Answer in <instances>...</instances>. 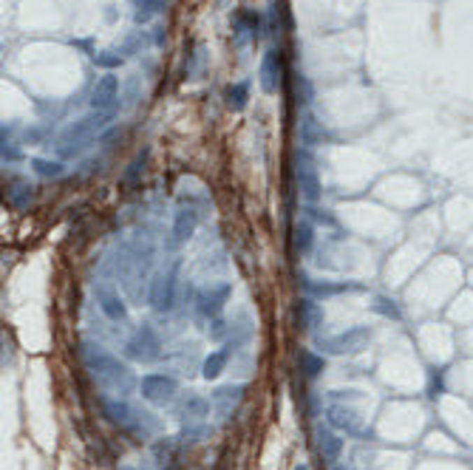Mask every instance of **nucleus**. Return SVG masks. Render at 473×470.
Segmentation results:
<instances>
[{
    "mask_svg": "<svg viewBox=\"0 0 473 470\" xmlns=\"http://www.w3.org/2000/svg\"><path fill=\"white\" fill-rule=\"evenodd\" d=\"M244 391H247V385H224V388L213 391V402H216V408L221 411L224 420L233 413V408L244 399Z\"/></svg>",
    "mask_w": 473,
    "mask_h": 470,
    "instance_id": "nucleus-11",
    "label": "nucleus"
},
{
    "mask_svg": "<svg viewBox=\"0 0 473 470\" xmlns=\"http://www.w3.org/2000/svg\"><path fill=\"white\" fill-rule=\"evenodd\" d=\"M31 165H34V170H37L40 176H45V179H60V176L66 173L60 162H48V159H34Z\"/></svg>",
    "mask_w": 473,
    "mask_h": 470,
    "instance_id": "nucleus-22",
    "label": "nucleus"
},
{
    "mask_svg": "<svg viewBox=\"0 0 473 470\" xmlns=\"http://www.w3.org/2000/svg\"><path fill=\"white\" fill-rule=\"evenodd\" d=\"M318 450H321L323 462H337L340 453H343V439H337L335 434L321 431V434H318Z\"/></svg>",
    "mask_w": 473,
    "mask_h": 470,
    "instance_id": "nucleus-17",
    "label": "nucleus"
},
{
    "mask_svg": "<svg viewBox=\"0 0 473 470\" xmlns=\"http://www.w3.org/2000/svg\"><path fill=\"white\" fill-rule=\"evenodd\" d=\"M133 6H136V20H147L153 12L165 9L162 0H133Z\"/></svg>",
    "mask_w": 473,
    "mask_h": 470,
    "instance_id": "nucleus-24",
    "label": "nucleus"
},
{
    "mask_svg": "<svg viewBox=\"0 0 473 470\" xmlns=\"http://www.w3.org/2000/svg\"><path fill=\"white\" fill-rule=\"evenodd\" d=\"M94 63L102 68H117V66H122V57L119 54H94Z\"/></svg>",
    "mask_w": 473,
    "mask_h": 470,
    "instance_id": "nucleus-29",
    "label": "nucleus"
},
{
    "mask_svg": "<svg viewBox=\"0 0 473 470\" xmlns=\"http://www.w3.org/2000/svg\"><path fill=\"white\" fill-rule=\"evenodd\" d=\"M31 184H26V182H12V190H9V201H12V207H17V210H23V207L31 201Z\"/></svg>",
    "mask_w": 473,
    "mask_h": 470,
    "instance_id": "nucleus-21",
    "label": "nucleus"
},
{
    "mask_svg": "<svg viewBox=\"0 0 473 470\" xmlns=\"http://www.w3.org/2000/svg\"><path fill=\"white\" fill-rule=\"evenodd\" d=\"M117 99H119V80L114 74H105L96 80L94 91H91V105L94 111H105V114H111V108L117 105Z\"/></svg>",
    "mask_w": 473,
    "mask_h": 470,
    "instance_id": "nucleus-5",
    "label": "nucleus"
},
{
    "mask_svg": "<svg viewBox=\"0 0 473 470\" xmlns=\"http://www.w3.org/2000/svg\"><path fill=\"white\" fill-rule=\"evenodd\" d=\"M238 26H241V29L247 26V31H249L252 37H258V31H261V17H258L255 12H241V17H238Z\"/></svg>",
    "mask_w": 473,
    "mask_h": 470,
    "instance_id": "nucleus-26",
    "label": "nucleus"
},
{
    "mask_svg": "<svg viewBox=\"0 0 473 470\" xmlns=\"http://www.w3.org/2000/svg\"><path fill=\"white\" fill-rule=\"evenodd\" d=\"M365 340H369V329H365V326H357V329H349V332H343V335L326 340L323 348L332 351V354H346V351H357Z\"/></svg>",
    "mask_w": 473,
    "mask_h": 470,
    "instance_id": "nucleus-9",
    "label": "nucleus"
},
{
    "mask_svg": "<svg viewBox=\"0 0 473 470\" xmlns=\"http://www.w3.org/2000/svg\"><path fill=\"white\" fill-rule=\"evenodd\" d=\"M111 119V114H105V111H96V114H91V117H82L80 122H74L63 136H60V153L63 156H74V153H80L82 147H85V142L99 131V128H105V122Z\"/></svg>",
    "mask_w": 473,
    "mask_h": 470,
    "instance_id": "nucleus-2",
    "label": "nucleus"
},
{
    "mask_svg": "<svg viewBox=\"0 0 473 470\" xmlns=\"http://www.w3.org/2000/svg\"><path fill=\"white\" fill-rule=\"evenodd\" d=\"M176 284H179L176 281V267L168 275H156L153 278L147 300H150V306L156 311H170L173 309V303H176Z\"/></svg>",
    "mask_w": 473,
    "mask_h": 470,
    "instance_id": "nucleus-3",
    "label": "nucleus"
},
{
    "mask_svg": "<svg viewBox=\"0 0 473 470\" xmlns=\"http://www.w3.org/2000/svg\"><path fill=\"white\" fill-rule=\"evenodd\" d=\"M247 96H249V85L247 82H235L224 91V99H227V108L233 111H241L247 105Z\"/></svg>",
    "mask_w": 473,
    "mask_h": 470,
    "instance_id": "nucleus-20",
    "label": "nucleus"
},
{
    "mask_svg": "<svg viewBox=\"0 0 473 470\" xmlns=\"http://www.w3.org/2000/svg\"><path fill=\"white\" fill-rule=\"evenodd\" d=\"M230 292H233L230 284H219V286H213V289L198 292V298H196L198 315H201V318H219L221 309H224V303H227V298H230Z\"/></svg>",
    "mask_w": 473,
    "mask_h": 470,
    "instance_id": "nucleus-6",
    "label": "nucleus"
},
{
    "mask_svg": "<svg viewBox=\"0 0 473 470\" xmlns=\"http://www.w3.org/2000/svg\"><path fill=\"white\" fill-rule=\"evenodd\" d=\"M207 413H210V402L198 394H187L179 405V416H184V420H201Z\"/></svg>",
    "mask_w": 473,
    "mask_h": 470,
    "instance_id": "nucleus-15",
    "label": "nucleus"
},
{
    "mask_svg": "<svg viewBox=\"0 0 473 470\" xmlns=\"http://www.w3.org/2000/svg\"><path fill=\"white\" fill-rule=\"evenodd\" d=\"M374 309L380 311V315H388V318H400V311H397V306H394L391 300H383V298H380V300L374 303Z\"/></svg>",
    "mask_w": 473,
    "mask_h": 470,
    "instance_id": "nucleus-30",
    "label": "nucleus"
},
{
    "mask_svg": "<svg viewBox=\"0 0 473 470\" xmlns=\"http://www.w3.org/2000/svg\"><path fill=\"white\" fill-rule=\"evenodd\" d=\"M139 388H142V397L150 399V402H156V405L173 402V397H176V391H179L176 380H173V377H165V374H147V377H142Z\"/></svg>",
    "mask_w": 473,
    "mask_h": 470,
    "instance_id": "nucleus-4",
    "label": "nucleus"
},
{
    "mask_svg": "<svg viewBox=\"0 0 473 470\" xmlns=\"http://www.w3.org/2000/svg\"><path fill=\"white\" fill-rule=\"evenodd\" d=\"M196 224H198V213L196 210H179L176 213V221H173V235H176V241L182 244V241H187L193 233H196Z\"/></svg>",
    "mask_w": 473,
    "mask_h": 470,
    "instance_id": "nucleus-14",
    "label": "nucleus"
},
{
    "mask_svg": "<svg viewBox=\"0 0 473 470\" xmlns=\"http://www.w3.org/2000/svg\"><path fill=\"white\" fill-rule=\"evenodd\" d=\"M142 173H145V156H139V159L128 168V173H125V179H122V184H125V187H136V184H139V179H142Z\"/></svg>",
    "mask_w": 473,
    "mask_h": 470,
    "instance_id": "nucleus-25",
    "label": "nucleus"
},
{
    "mask_svg": "<svg viewBox=\"0 0 473 470\" xmlns=\"http://www.w3.org/2000/svg\"><path fill=\"white\" fill-rule=\"evenodd\" d=\"M335 470H343V467H335Z\"/></svg>",
    "mask_w": 473,
    "mask_h": 470,
    "instance_id": "nucleus-34",
    "label": "nucleus"
},
{
    "mask_svg": "<svg viewBox=\"0 0 473 470\" xmlns=\"http://www.w3.org/2000/svg\"><path fill=\"white\" fill-rule=\"evenodd\" d=\"M238 343H227L221 351H213L207 360H204V365H201V374H204V380H216L221 372H224V365H227V357H230V351L235 348Z\"/></svg>",
    "mask_w": 473,
    "mask_h": 470,
    "instance_id": "nucleus-13",
    "label": "nucleus"
},
{
    "mask_svg": "<svg viewBox=\"0 0 473 470\" xmlns=\"http://www.w3.org/2000/svg\"><path fill=\"white\" fill-rule=\"evenodd\" d=\"M295 470H309V467H306V464H298V467H295Z\"/></svg>",
    "mask_w": 473,
    "mask_h": 470,
    "instance_id": "nucleus-32",
    "label": "nucleus"
},
{
    "mask_svg": "<svg viewBox=\"0 0 473 470\" xmlns=\"http://www.w3.org/2000/svg\"><path fill=\"white\" fill-rule=\"evenodd\" d=\"M105 413H108V420H114L119 428H133L136 423H142V420H150V413H136L128 402H122V399H105Z\"/></svg>",
    "mask_w": 473,
    "mask_h": 470,
    "instance_id": "nucleus-8",
    "label": "nucleus"
},
{
    "mask_svg": "<svg viewBox=\"0 0 473 470\" xmlns=\"http://www.w3.org/2000/svg\"><path fill=\"white\" fill-rule=\"evenodd\" d=\"M122 470H133V467H122Z\"/></svg>",
    "mask_w": 473,
    "mask_h": 470,
    "instance_id": "nucleus-33",
    "label": "nucleus"
},
{
    "mask_svg": "<svg viewBox=\"0 0 473 470\" xmlns=\"http://www.w3.org/2000/svg\"><path fill=\"white\" fill-rule=\"evenodd\" d=\"M3 156H9V159H17V150H15V147H6V145H3Z\"/></svg>",
    "mask_w": 473,
    "mask_h": 470,
    "instance_id": "nucleus-31",
    "label": "nucleus"
},
{
    "mask_svg": "<svg viewBox=\"0 0 473 470\" xmlns=\"http://www.w3.org/2000/svg\"><path fill=\"white\" fill-rule=\"evenodd\" d=\"M156 459H159L162 467H170V459H173V445L170 442H159L156 445Z\"/></svg>",
    "mask_w": 473,
    "mask_h": 470,
    "instance_id": "nucleus-28",
    "label": "nucleus"
},
{
    "mask_svg": "<svg viewBox=\"0 0 473 470\" xmlns=\"http://www.w3.org/2000/svg\"><path fill=\"white\" fill-rule=\"evenodd\" d=\"M128 357L133 360H153L156 354H159V337H156V332L150 326H142L136 332V337L128 343Z\"/></svg>",
    "mask_w": 473,
    "mask_h": 470,
    "instance_id": "nucleus-7",
    "label": "nucleus"
},
{
    "mask_svg": "<svg viewBox=\"0 0 473 470\" xmlns=\"http://www.w3.org/2000/svg\"><path fill=\"white\" fill-rule=\"evenodd\" d=\"M82 360H85V365H88V369H91L99 380L117 385L122 394L133 388V374L125 369V365H122L119 360H114V357H111L108 351H105L102 346H91V343H85V346H82Z\"/></svg>",
    "mask_w": 473,
    "mask_h": 470,
    "instance_id": "nucleus-1",
    "label": "nucleus"
},
{
    "mask_svg": "<svg viewBox=\"0 0 473 470\" xmlns=\"http://www.w3.org/2000/svg\"><path fill=\"white\" fill-rule=\"evenodd\" d=\"M354 411H349V408H343V405H332L329 408V423L335 425V428H346V431H357V420H354Z\"/></svg>",
    "mask_w": 473,
    "mask_h": 470,
    "instance_id": "nucleus-18",
    "label": "nucleus"
},
{
    "mask_svg": "<svg viewBox=\"0 0 473 470\" xmlns=\"http://www.w3.org/2000/svg\"><path fill=\"white\" fill-rule=\"evenodd\" d=\"M298 362H300V372H303L306 377H318V374L323 372V357L314 354V351H309V348H300Z\"/></svg>",
    "mask_w": 473,
    "mask_h": 470,
    "instance_id": "nucleus-19",
    "label": "nucleus"
},
{
    "mask_svg": "<svg viewBox=\"0 0 473 470\" xmlns=\"http://www.w3.org/2000/svg\"><path fill=\"white\" fill-rule=\"evenodd\" d=\"M346 289H357V286H346V284H314L312 292L314 295H337V292H346Z\"/></svg>",
    "mask_w": 473,
    "mask_h": 470,
    "instance_id": "nucleus-27",
    "label": "nucleus"
},
{
    "mask_svg": "<svg viewBox=\"0 0 473 470\" xmlns=\"http://www.w3.org/2000/svg\"><path fill=\"white\" fill-rule=\"evenodd\" d=\"M96 298H99V309H102L111 321H125V318H128V306L122 303L119 295H114V292H108V289H99Z\"/></svg>",
    "mask_w": 473,
    "mask_h": 470,
    "instance_id": "nucleus-12",
    "label": "nucleus"
},
{
    "mask_svg": "<svg viewBox=\"0 0 473 470\" xmlns=\"http://www.w3.org/2000/svg\"><path fill=\"white\" fill-rule=\"evenodd\" d=\"M281 85V54L278 51H267L261 60V88L267 94H275Z\"/></svg>",
    "mask_w": 473,
    "mask_h": 470,
    "instance_id": "nucleus-10",
    "label": "nucleus"
},
{
    "mask_svg": "<svg viewBox=\"0 0 473 470\" xmlns=\"http://www.w3.org/2000/svg\"><path fill=\"white\" fill-rule=\"evenodd\" d=\"M295 249L298 252H309L312 249V224H298L295 227Z\"/></svg>",
    "mask_w": 473,
    "mask_h": 470,
    "instance_id": "nucleus-23",
    "label": "nucleus"
},
{
    "mask_svg": "<svg viewBox=\"0 0 473 470\" xmlns=\"http://www.w3.org/2000/svg\"><path fill=\"white\" fill-rule=\"evenodd\" d=\"M321 321H323V311L314 306L312 300H300V306H298V326L306 329V332H312Z\"/></svg>",
    "mask_w": 473,
    "mask_h": 470,
    "instance_id": "nucleus-16",
    "label": "nucleus"
},
{
    "mask_svg": "<svg viewBox=\"0 0 473 470\" xmlns=\"http://www.w3.org/2000/svg\"><path fill=\"white\" fill-rule=\"evenodd\" d=\"M162 3H168V0H162Z\"/></svg>",
    "mask_w": 473,
    "mask_h": 470,
    "instance_id": "nucleus-35",
    "label": "nucleus"
}]
</instances>
